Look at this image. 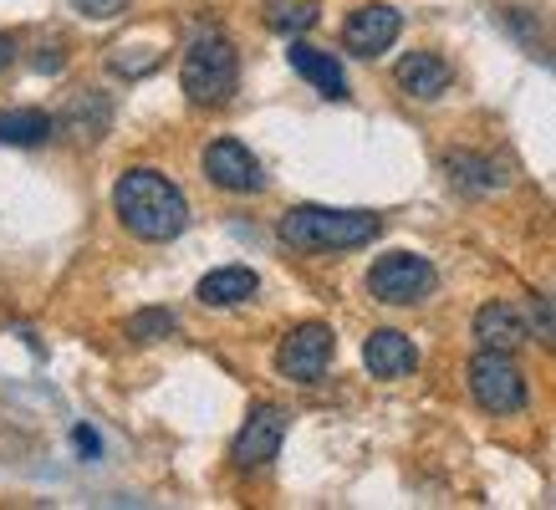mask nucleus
<instances>
[{"mask_svg": "<svg viewBox=\"0 0 556 510\" xmlns=\"http://www.w3.org/2000/svg\"><path fill=\"white\" fill-rule=\"evenodd\" d=\"M383 220L372 209H327V204H296L281 215V240L291 251L321 255V251H357L378 240Z\"/></svg>", "mask_w": 556, "mask_h": 510, "instance_id": "2", "label": "nucleus"}, {"mask_svg": "<svg viewBox=\"0 0 556 510\" xmlns=\"http://www.w3.org/2000/svg\"><path fill=\"white\" fill-rule=\"evenodd\" d=\"M475 337H480V347H495V353H516V347L531 337V327H526L521 306H510V302H485L480 311H475Z\"/></svg>", "mask_w": 556, "mask_h": 510, "instance_id": "13", "label": "nucleus"}, {"mask_svg": "<svg viewBox=\"0 0 556 510\" xmlns=\"http://www.w3.org/2000/svg\"><path fill=\"white\" fill-rule=\"evenodd\" d=\"M281 439H287V408L276 404H255L251 419L240 424L236 444H230V464L236 470H261L281 455Z\"/></svg>", "mask_w": 556, "mask_h": 510, "instance_id": "7", "label": "nucleus"}, {"mask_svg": "<svg viewBox=\"0 0 556 510\" xmlns=\"http://www.w3.org/2000/svg\"><path fill=\"white\" fill-rule=\"evenodd\" d=\"M266 26L281 36H296V31H306V26H317V0H270Z\"/></svg>", "mask_w": 556, "mask_h": 510, "instance_id": "18", "label": "nucleus"}, {"mask_svg": "<svg viewBox=\"0 0 556 510\" xmlns=\"http://www.w3.org/2000/svg\"><path fill=\"white\" fill-rule=\"evenodd\" d=\"M434 266L414 251H393V255H378L368 271V291L372 302L383 306H419L429 291H434Z\"/></svg>", "mask_w": 556, "mask_h": 510, "instance_id": "5", "label": "nucleus"}, {"mask_svg": "<svg viewBox=\"0 0 556 510\" xmlns=\"http://www.w3.org/2000/svg\"><path fill=\"white\" fill-rule=\"evenodd\" d=\"M108 118H113L108 98H92V92H83V98L67 107L62 128H67V133H77V138H102V133H108Z\"/></svg>", "mask_w": 556, "mask_h": 510, "instance_id": "17", "label": "nucleus"}, {"mask_svg": "<svg viewBox=\"0 0 556 510\" xmlns=\"http://www.w3.org/2000/svg\"><path fill=\"white\" fill-rule=\"evenodd\" d=\"M332 327L327 322H302L291 327L281 347H276V373L287 378V383H317L327 373V362H332Z\"/></svg>", "mask_w": 556, "mask_h": 510, "instance_id": "6", "label": "nucleus"}, {"mask_svg": "<svg viewBox=\"0 0 556 510\" xmlns=\"http://www.w3.org/2000/svg\"><path fill=\"white\" fill-rule=\"evenodd\" d=\"M174 332H179V317H174L169 306H143V311L128 317V337L134 342H164Z\"/></svg>", "mask_w": 556, "mask_h": 510, "instance_id": "19", "label": "nucleus"}, {"mask_svg": "<svg viewBox=\"0 0 556 510\" xmlns=\"http://www.w3.org/2000/svg\"><path fill=\"white\" fill-rule=\"evenodd\" d=\"M404 31V16L393 11V5H357L353 16L342 21V47L353 51V56H383L393 41Z\"/></svg>", "mask_w": 556, "mask_h": 510, "instance_id": "9", "label": "nucleus"}, {"mask_svg": "<svg viewBox=\"0 0 556 510\" xmlns=\"http://www.w3.org/2000/svg\"><path fill=\"white\" fill-rule=\"evenodd\" d=\"M62 123L41 113V107H11V113H0V143H11V149H36V143H47Z\"/></svg>", "mask_w": 556, "mask_h": 510, "instance_id": "15", "label": "nucleus"}, {"mask_svg": "<svg viewBox=\"0 0 556 510\" xmlns=\"http://www.w3.org/2000/svg\"><path fill=\"white\" fill-rule=\"evenodd\" d=\"M255 286H261V281H255L251 266H219V271H210L200 286H194V296H200L204 306H240L255 296Z\"/></svg>", "mask_w": 556, "mask_h": 510, "instance_id": "14", "label": "nucleus"}, {"mask_svg": "<svg viewBox=\"0 0 556 510\" xmlns=\"http://www.w3.org/2000/svg\"><path fill=\"white\" fill-rule=\"evenodd\" d=\"M113 209H118L123 230L138 235V240H149V245H164V240L185 235V225H189L185 189L159 169H128L123 174L118 184H113Z\"/></svg>", "mask_w": 556, "mask_h": 510, "instance_id": "1", "label": "nucleus"}, {"mask_svg": "<svg viewBox=\"0 0 556 510\" xmlns=\"http://www.w3.org/2000/svg\"><path fill=\"white\" fill-rule=\"evenodd\" d=\"M393 82L404 87L408 98L434 102L439 92H450L455 72H450V62L434 56V51H408V56H399V67H393Z\"/></svg>", "mask_w": 556, "mask_h": 510, "instance_id": "10", "label": "nucleus"}, {"mask_svg": "<svg viewBox=\"0 0 556 510\" xmlns=\"http://www.w3.org/2000/svg\"><path fill=\"white\" fill-rule=\"evenodd\" d=\"M287 62H291V72H296V77H306V82L317 87L321 98H332V102L348 98V72H342V62L332 56V51L312 47V41H291Z\"/></svg>", "mask_w": 556, "mask_h": 510, "instance_id": "11", "label": "nucleus"}, {"mask_svg": "<svg viewBox=\"0 0 556 510\" xmlns=\"http://www.w3.org/2000/svg\"><path fill=\"white\" fill-rule=\"evenodd\" d=\"M128 5H134V0H72V11L87 21H113V16H123Z\"/></svg>", "mask_w": 556, "mask_h": 510, "instance_id": "20", "label": "nucleus"}, {"mask_svg": "<svg viewBox=\"0 0 556 510\" xmlns=\"http://www.w3.org/2000/svg\"><path fill=\"white\" fill-rule=\"evenodd\" d=\"M204 179L215 189H230V194H261L266 189V174L240 138H215L204 149Z\"/></svg>", "mask_w": 556, "mask_h": 510, "instance_id": "8", "label": "nucleus"}, {"mask_svg": "<svg viewBox=\"0 0 556 510\" xmlns=\"http://www.w3.org/2000/svg\"><path fill=\"white\" fill-rule=\"evenodd\" d=\"M72 444H77V455H87V459H98L102 455V439H98V434H92V429H72Z\"/></svg>", "mask_w": 556, "mask_h": 510, "instance_id": "22", "label": "nucleus"}, {"mask_svg": "<svg viewBox=\"0 0 556 510\" xmlns=\"http://www.w3.org/2000/svg\"><path fill=\"white\" fill-rule=\"evenodd\" d=\"M470 393L485 413H521L526 408V373L516 368L510 353L480 347L470 357Z\"/></svg>", "mask_w": 556, "mask_h": 510, "instance_id": "4", "label": "nucleus"}, {"mask_svg": "<svg viewBox=\"0 0 556 510\" xmlns=\"http://www.w3.org/2000/svg\"><path fill=\"white\" fill-rule=\"evenodd\" d=\"M363 362H368L372 378H408L419 368V347H414L404 332L378 327V332H368V342H363Z\"/></svg>", "mask_w": 556, "mask_h": 510, "instance_id": "12", "label": "nucleus"}, {"mask_svg": "<svg viewBox=\"0 0 556 510\" xmlns=\"http://www.w3.org/2000/svg\"><path fill=\"white\" fill-rule=\"evenodd\" d=\"M11 56H16V41H11V36L0 31V72L11 67Z\"/></svg>", "mask_w": 556, "mask_h": 510, "instance_id": "23", "label": "nucleus"}, {"mask_svg": "<svg viewBox=\"0 0 556 510\" xmlns=\"http://www.w3.org/2000/svg\"><path fill=\"white\" fill-rule=\"evenodd\" d=\"M444 169H450V179H455L465 194H490V189L506 184V169H501L495 158H480V153H450Z\"/></svg>", "mask_w": 556, "mask_h": 510, "instance_id": "16", "label": "nucleus"}, {"mask_svg": "<svg viewBox=\"0 0 556 510\" xmlns=\"http://www.w3.org/2000/svg\"><path fill=\"white\" fill-rule=\"evenodd\" d=\"M531 322H536L541 342H546V347H556V306H552V302H541V296H536V306H531Z\"/></svg>", "mask_w": 556, "mask_h": 510, "instance_id": "21", "label": "nucleus"}, {"mask_svg": "<svg viewBox=\"0 0 556 510\" xmlns=\"http://www.w3.org/2000/svg\"><path fill=\"white\" fill-rule=\"evenodd\" d=\"M236 82H240V56L230 47V36L219 31H204L189 41L185 62H179V87L194 107H225L236 98Z\"/></svg>", "mask_w": 556, "mask_h": 510, "instance_id": "3", "label": "nucleus"}]
</instances>
